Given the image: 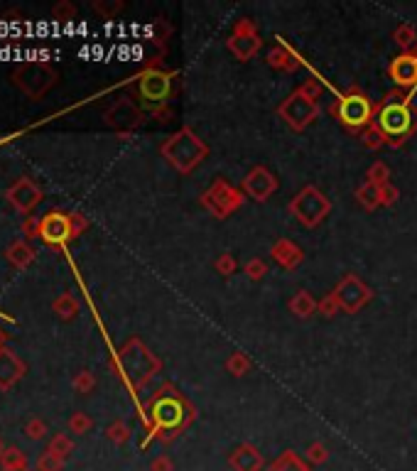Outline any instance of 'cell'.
Masks as SVG:
<instances>
[{
  "mask_svg": "<svg viewBox=\"0 0 417 471\" xmlns=\"http://www.w3.org/2000/svg\"><path fill=\"white\" fill-rule=\"evenodd\" d=\"M113 371L123 376L133 388H142L157 371H160V361L152 356L150 351L142 346V341L131 339L121 351H118L116 361L111 363Z\"/></svg>",
  "mask_w": 417,
  "mask_h": 471,
  "instance_id": "6da1fadb",
  "label": "cell"
},
{
  "mask_svg": "<svg viewBox=\"0 0 417 471\" xmlns=\"http://www.w3.org/2000/svg\"><path fill=\"white\" fill-rule=\"evenodd\" d=\"M376 131L390 143H402L417 131V113H412L410 99H390L383 103L376 118Z\"/></svg>",
  "mask_w": 417,
  "mask_h": 471,
  "instance_id": "7a4b0ae2",
  "label": "cell"
},
{
  "mask_svg": "<svg viewBox=\"0 0 417 471\" xmlns=\"http://www.w3.org/2000/svg\"><path fill=\"white\" fill-rule=\"evenodd\" d=\"M150 415L155 422V432H162V437L170 440L191 420V407L184 403V398L175 396V393H162L152 400Z\"/></svg>",
  "mask_w": 417,
  "mask_h": 471,
  "instance_id": "3957f363",
  "label": "cell"
},
{
  "mask_svg": "<svg viewBox=\"0 0 417 471\" xmlns=\"http://www.w3.org/2000/svg\"><path fill=\"white\" fill-rule=\"evenodd\" d=\"M162 155L167 157V162H170L175 170L186 175V172H191L206 157V145L189 128H182L180 133H175V136L162 145Z\"/></svg>",
  "mask_w": 417,
  "mask_h": 471,
  "instance_id": "277c9868",
  "label": "cell"
},
{
  "mask_svg": "<svg viewBox=\"0 0 417 471\" xmlns=\"http://www.w3.org/2000/svg\"><path fill=\"white\" fill-rule=\"evenodd\" d=\"M10 81L32 101H40L50 89H54L59 74L47 61H25L10 74Z\"/></svg>",
  "mask_w": 417,
  "mask_h": 471,
  "instance_id": "5b68a950",
  "label": "cell"
},
{
  "mask_svg": "<svg viewBox=\"0 0 417 471\" xmlns=\"http://www.w3.org/2000/svg\"><path fill=\"white\" fill-rule=\"evenodd\" d=\"M332 113L349 131H363L373 121V103L361 91H349L339 96V101L332 106Z\"/></svg>",
  "mask_w": 417,
  "mask_h": 471,
  "instance_id": "8992f818",
  "label": "cell"
},
{
  "mask_svg": "<svg viewBox=\"0 0 417 471\" xmlns=\"http://www.w3.org/2000/svg\"><path fill=\"white\" fill-rule=\"evenodd\" d=\"M280 115L295 128V131H305V128L319 115L317 94H312V84L297 89L295 94L280 106Z\"/></svg>",
  "mask_w": 417,
  "mask_h": 471,
  "instance_id": "52a82bcc",
  "label": "cell"
},
{
  "mask_svg": "<svg viewBox=\"0 0 417 471\" xmlns=\"http://www.w3.org/2000/svg\"><path fill=\"white\" fill-rule=\"evenodd\" d=\"M290 211H292V216L300 219L305 226H317L319 221L329 214V201L319 189L305 187V189L292 199Z\"/></svg>",
  "mask_w": 417,
  "mask_h": 471,
  "instance_id": "ba28073f",
  "label": "cell"
},
{
  "mask_svg": "<svg viewBox=\"0 0 417 471\" xmlns=\"http://www.w3.org/2000/svg\"><path fill=\"white\" fill-rule=\"evenodd\" d=\"M138 94L147 108H160L172 94V74L150 69L138 79Z\"/></svg>",
  "mask_w": 417,
  "mask_h": 471,
  "instance_id": "9c48e42d",
  "label": "cell"
},
{
  "mask_svg": "<svg viewBox=\"0 0 417 471\" xmlns=\"http://www.w3.org/2000/svg\"><path fill=\"white\" fill-rule=\"evenodd\" d=\"M40 238L52 248H61L71 241V226L66 211H47L40 216Z\"/></svg>",
  "mask_w": 417,
  "mask_h": 471,
  "instance_id": "30bf717a",
  "label": "cell"
},
{
  "mask_svg": "<svg viewBox=\"0 0 417 471\" xmlns=\"http://www.w3.org/2000/svg\"><path fill=\"white\" fill-rule=\"evenodd\" d=\"M6 196H8V201L13 204V209H17L20 214H27V216H30L32 211H35V206L45 199L40 184L32 182L30 177H20V180L8 189Z\"/></svg>",
  "mask_w": 417,
  "mask_h": 471,
  "instance_id": "8fae6325",
  "label": "cell"
},
{
  "mask_svg": "<svg viewBox=\"0 0 417 471\" xmlns=\"http://www.w3.org/2000/svg\"><path fill=\"white\" fill-rule=\"evenodd\" d=\"M204 206L212 211V214H217L219 219H224V216L231 214L236 206H241V196H238L226 182H217V184L204 194Z\"/></svg>",
  "mask_w": 417,
  "mask_h": 471,
  "instance_id": "7c38bea8",
  "label": "cell"
},
{
  "mask_svg": "<svg viewBox=\"0 0 417 471\" xmlns=\"http://www.w3.org/2000/svg\"><path fill=\"white\" fill-rule=\"evenodd\" d=\"M106 123L116 131H133L142 123V110L131 99H121L106 110Z\"/></svg>",
  "mask_w": 417,
  "mask_h": 471,
  "instance_id": "4fadbf2b",
  "label": "cell"
},
{
  "mask_svg": "<svg viewBox=\"0 0 417 471\" xmlns=\"http://www.w3.org/2000/svg\"><path fill=\"white\" fill-rule=\"evenodd\" d=\"M334 297H337L339 307H344L346 312H356L366 305L368 297H371V292H368V287L363 285L361 280H356L353 275H346L342 280V285L337 287Z\"/></svg>",
  "mask_w": 417,
  "mask_h": 471,
  "instance_id": "5bb4252c",
  "label": "cell"
},
{
  "mask_svg": "<svg viewBox=\"0 0 417 471\" xmlns=\"http://www.w3.org/2000/svg\"><path fill=\"white\" fill-rule=\"evenodd\" d=\"M25 361L17 356L13 349H3L0 351V391L8 393L17 386V383L25 378Z\"/></svg>",
  "mask_w": 417,
  "mask_h": 471,
  "instance_id": "9a60e30c",
  "label": "cell"
},
{
  "mask_svg": "<svg viewBox=\"0 0 417 471\" xmlns=\"http://www.w3.org/2000/svg\"><path fill=\"white\" fill-rule=\"evenodd\" d=\"M243 189H246L256 201H265L268 196L277 189V180L265 170V167H256V170H251V175L246 177V182H243Z\"/></svg>",
  "mask_w": 417,
  "mask_h": 471,
  "instance_id": "2e32d148",
  "label": "cell"
},
{
  "mask_svg": "<svg viewBox=\"0 0 417 471\" xmlns=\"http://www.w3.org/2000/svg\"><path fill=\"white\" fill-rule=\"evenodd\" d=\"M228 47H231V52L238 59L246 61L261 50V37L253 32L251 22H241V27H236V37L228 40Z\"/></svg>",
  "mask_w": 417,
  "mask_h": 471,
  "instance_id": "e0dca14e",
  "label": "cell"
},
{
  "mask_svg": "<svg viewBox=\"0 0 417 471\" xmlns=\"http://www.w3.org/2000/svg\"><path fill=\"white\" fill-rule=\"evenodd\" d=\"M390 79L397 86H417V55H400L390 64Z\"/></svg>",
  "mask_w": 417,
  "mask_h": 471,
  "instance_id": "ac0fdd59",
  "label": "cell"
},
{
  "mask_svg": "<svg viewBox=\"0 0 417 471\" xmlns=\"http://www.w3.org/2000/svg\"><path fill=\"white\" fill-rule=\"evenodd\" d=\"M228 461H231V466L236 471H261L263 466V456L258 454V449L251 444H241L233 451Z\"/></svg>",
  "mask_w": 417,
  "mask_h": 471,
  "instance_id": "d6986e66",
  "label": "cell"
},
{
  "mask_svg": "<svg viewBox=\"0 0 417 471\" xmlns=\"http://www.w3.org/2000/svg\"><path fill=\"white\" fill-rule=\"evenodd\" d=\"M6 258H8V263H10L13 268H17V270H25V268H30L32 261H35V248H32L27 241H15V243H10V246H8Z\"/></svg>",
  "mask_w": 417,
  "mask_h": 471,
  "instance_id": "ffe728a7",
  "label": "cell"
},
{
  "mask_svg": "<svg viewBox=\"0 0 417 471\" xmlns=\"http://www.w3.org/2000/svg\"><path fill=\"white\" fill-rule=\"evenodd\" d=\"M272 258H275L280 266L295 268L297 263L302 261V251L297 246H292L290 241H280L277 246H272Z\"/></svg>",
  "mask_w": 417,
  "mask_h": 471,
  "instance_id": "44dd1931",
  "label": "cell"
},
{
  "mask_svg": "<svg viewBox=\"0 0 417 471\" xmlns=\"http://www.w3.org/2000/svg\"><path fill=\"white\" fill-rule=\"evenodd\" d=\"M52 310L59 319H71V317L79 314V300H76L71 292H61L54 302H52Z\"/></svg>",
  "mask_w": 417,
  "mask_h": 471,
  "instance_id": "7402d4cb",
  "label": "cell"
},
{
  "mask_svg": "<svg viewBox=\"0 0 417 471\" xmlns=\"http://www.w3.org/2000/svg\"><path fill=\"white\" fill-rule=\"evenodd\" d=\"M270 471H309V469H307L305 461H302L295 451H285L280 459L272 461Z\"/></svg>",
  "mask_w": 417,
  "mask_h": 471,
  "instance_id": "603a6c76",
  "label": "cell"
},
{
  "mask_svg": "<svg viewBox=\"0 0 417 471\" xmlns=\"http://www.w3.org/2000/svg\"><path fill=\"white\" fill-rule=\"evenodd\" d=\"M0 464H3V469H27V456L17 447H6V451L0 456Z\"/></svg>",
  "mask_w": 417,
  "mask_h": 471,
  "instance_id": "cb8c5ba5",
  "label": "cell"
},
{
  "mask_svg": "<svg viewBox=\"0 0 417 471\" xmlns=\"http://www.w3.org/2000/svg\"><path fill=\"white\" fill-rule=\"evenodd\" d=\"M47 451L54 454V456H59V459H66V456L74 451V442H71L66 435H54L50 444H47Z\"/></svg>",
  "mask_w": 417,
  "mask_h": 471,
  "instance_id": "d4e9b609",
  "label": "cell"
},
{
  "mask_svg": "<svg viewBox=\"0 0 417 471\" xmlns=\"http://www.w3.org/2000/svg\"><path fill=\"white\" fill-rule=\"evenodd\" d=\"M314 307L317 305H314V300L309 297V292H297V297L290 302V310L300 317H309L312 312H314Z\"/></svg>",
  "mask_w": 417,
  "mask_h": 471,
  "instance_id": "484cf974",
  "label": "cell"
},
{
  "mask_svg": "<svg viewBox=\"0 0 417 471\" xmlns=\"http://www.w3.org/2000/svg\"><path fill=\"white\" fill-rule=\"evenodd\" d=\"M358 201H361L363 206H368V209H373L376 204H381V187H376L373 182H368L366 187L358 189Z\"/></svg>",
  "mask_w": 417,
  "mask_h": 471,
  "instance_id": "4316f807",
  "label": "cell"
},
{
  "mask_svg": "<svg viewBox=\"0 0 417 471\" xmlns=\"http://www.w3.org/2000/svg\"><path fill=\"white\" fill-rule=\"evenodd\" d=\"M66 425H69V430L74 432V435H86V432L94 427V420H91L86 412H74V415L69 417V422H66Z\"/></svg>",
  "mask_w": 417,
  "mask_h": 471,
  "instance_id": "83f0119b",
  "label": "cell"
},
{
  "mask_svg": "<svg viewBox=\"0 0 417 471\" xmlns=\"http://www.w3.org/2000/svg\"><path fill=\"white\" fill-rule=\"evenodd\" d=\"M71 386H74V391H76V393L86 396V393H91V391H94V386H96L94 373H91V371H79V373H76V376H74V381H71Z\"/></svg>",
  "mask_w": 417,
  "mask_h": 471,
  "instance_id": "f1b7e54d",
  "label": "cell"
},
{
  "mask_svg": "<svg viewBox=\"0 0 417 471\" xmlns=\"http://www.w3.org/2000/svg\"><path fill=\"white\" fill-rule=\"evenodd\" d=\"M106 437L111 442H116V444H123V442H128V437H131V430H128V425L123 420H116L113 425H108Z\"/></svg>",
  "mask_w": 417,
  "mask_h": 471,
  "instance_id": "f546056e",
  "label": "cell"
},
{
  "mask_svg": "<svg viewBox=\"0 0 417 471\" xmlns=\"http://www.w3.org/2000/svg\"><path fill=\"white\" fill-rule=\"evenodd\" d=\"M37 469L40 471H61L64 469V459H59V456L45 451V454L37 459Z\"/></svg>",
  "mask_w": 417,
  "mask_h": 471,
  "instance_id": "4dcf8cb0",
  "label": "cell"
},
{
  "mask_svg": "<svg viewBox=\"0 0 417 471\" xmlns=\"http://www.w3.org/2000/svg\"><path fill=\"white\" fill-rule=\"evenodd\" d=\"M74 15H76V8L71 6L69 0H61V3H57L54 8H52V17L54 20H74Z\"/></svg>",
  "mask_w": 417,
  "mask_h": 471,
  "instance_id": "1f68e13d",
  "label": "cell"
},
{
  "mask_svg": "<svg viewBox=\"0 0 417 471\" xmlns=\"http://www.w3.org/2000/svg\"><path fill=\"white\" fill-rule=\"evenodd\" d=\"M25 435H27V440H42V437L47 435V425L45 422L40 420V417H35V420H30L25 425Z\"/></svg>",
  "mask_w": 417,
  "mask_h": 471,
  "instance_id": "d6a6232c",
  "label": "cell"
},
{
  "mask_svg": "<svg viewBox=\"0 0 417 471\" xmlns=\"http://www.w3.org/2000/svg\"><path fill=\"white\" fill-rule=\"evenodd\" d=\"M69 226H71V238H76V236H81L86 229H89V221H86V216L79 214V211H71Z\"/></svg>",
  "mask_w": 417,
  "mask_h": 471,
  "instance_id": "836d02e7",
  "label": "cell"
},
{
  "mask_svg": "<svg viewBox=\"0 0 417 471\" xmlns=\"http://www.w3.org/2000/svg\"><path fill=\"white\" fill-rule=\"evenodd\" d=\"M268 61H270L272 66H280V69H295V66H297V61H287V55L282 50H277V47L270 52Z\"/></svg>",
  "mask_w": 417,
  "mask_h": 471,
  "instance_id": "e575fe53",
  "label": "cell"
},
{
  "mask_svg": "<svg viewBox=\"0 0 417 471\" xmlns=\"http://www.w3.org/2000/svg\"><path fill=\"white\" fill-rule=\"evenodd\" d=\"M22 236L25 238H40V219L37 216H25V221H22Z\"/></svg>",
  "mask_w": 417,
  "mask_h": 471,
  "instance_id": "d590c367",
  "label": "cell"
},
{
  "mask_svg": "<svg viewBox=\"0 0 417 471\" xmlns=\"http://www.w3.org/2000/svg\"><path fill=\"white\" fill-rule=\"evenodd\" d=\"M248 366H251V363L246 361V356H243V354H233V356L228 358V368H231L236 376H243V373L248 371Z\"/></svg>",
  "mask_w": 417,
  "mask_h": 471,
  "instance_id": "8d00e7d4",
  "label": "cell"
},
{
  "mask_svg": "<svg viewBox=\"0 0 417 471\" xmlns=\"http://www.w3.org/2000/svg\"><path fill=\"white\" fill-rule=\"evenodd\" d=\"M121 8H123L121 3H94V10L101 13L103 17H113Z\"/></svg>",
  "mask_w": 417,
  "mask_h": 471,
  "instance_id": "74e56055",
  "label": "cell"
},
{
  "mask_svg": "<svg viewBox=\"0 0 417 471\" xmlns=\"http://www.w3.org/2000/svg\"><path fill=\"white\" fill-rule=\"evenodd\" d=\"M395 40H397V45H400L402 50H407V47L415 42V32H412L410 27H400V30L395 32Z\"/></svg>",
  "mask_w": 417,
  "mask_h": 471,
  "instance_id": "f35d334b",
  "label": "cell"
},
{
  "mask_svg": "<svg viewBox=\"0 0 417 471\" xmlns=\"http://www.w3.org/2000/svg\"><path fill=\"white\" fill-rule=\"evenodd\" d=\"M386 177H388V170H386V165H376L371 170V182L376 187H386Z\"/></svg>",
  "mask_w": 417,
  "mask_h": 471,
  "instance_id": "ab89813d",
  "label": "cell"
},
{
  "mask_svg": "<svg viewBox=\"0 0 417 471\" xmlns=\"http://www.w3.org/2000/svg\"><path fill=\"white\" fill-rule=\"evenodd\" d=\"M246 270H248V275H251L253 280H261V277L265 275V263H263V261H251Z\"/></svg>",
  "mask_w": 417,
  "mask_h": 471,
  "instance_id": "60d3db41",
  "label": "cell"
},
{
  "mask_svg": "<svg viewBox=\"0 0 417 471\" xmlns=\"http://www.w3.org/2000/svg\"><path fill=\"white\" fill-rule=\"evenodd\" d=\"M307 456H309L312 461H324L327 459V449H324V444H312Z\"/></svg>",
  "mask_w": 417,
  "mask_h": 471,
  "instance_id": "b9f144b4",
  "label": "cell"
},
{
  "mask_svg": "<svg viewBox=\"0 0 417 471\" xmlns=\"http://www.w3.org/2000/svg\"><path fill=\"white\" fill-rule=\"evenodd\" d=\"M397 199V189H393V187H381V201L383 204H390V201Z\"/></svg>",
  "mask_w": 417,
  "mask_h": 471,
  "instance_id": "7bdbcfd3",
  "label": "cell"
},
{
  "mask_svg": "<svg viewBox=\"0 0 417 471\" xmlns=\"http://www.w3.org/2000/svg\"><path fill=\"white\" fill-rule=\"evenodd\" d=\"M217 268L224 273V275H228V273L233 270V258L231 256H221V258H219V263H217Z\"/></svg>",
  "mask_w": 417,
  "mask_h": 471,
  "instance_id": "ee69618b",
  "label": "cell"
},
{
  "mask_svg": "<svg viewBox=\"0 0 417 471\" xmlns=\"http://www.w3.org/2000/svg\"><path fill=\"white\" fill-rule=\"evenodd\" d=\"M152 471H172V461L167 459V456H157V459L152 461Z\"/></svg>",
  "mask_w": 417,
  "mask_h": 471,
  "instance_id": "f6af8a7d",
  "label": "cell"
},
{
  "mask_svg": "<svg viewBox=\"0 0 417 471\" xmlns=\"http://www.w3.org/2000/svg\"><path fill=\"white\" fill-rule=\"evenodd\" d=\"M8 339H10V334H8V331L0 326V351L8 349Z\"/></svg>",
  "mask_w": 417,
  "mask_h": 471,
  "instance_id": "bcb514c9",
  "label": "cell"
},
{
  "mask_svg": "<svg viewBox=\"0 0 417 471\" xmlns=\"http://www.w3.org/2000/svg\"><path fill=\"white\" fill-rule=\"evenodd\" d=\"M3 451H6V444H3V440H0V456H3Z\"/></svg>",
  "mask_w": 417,
  "mask_h": 471,
  "instance_id": "7dc6e473",
  "label": "cell"
},
{
  "mask_svg": "<svg viewBox=\"0 0 417 471\" xmlns=\"http://www.w3.org/2000/svg\"><path fill=\"white\" fill-rule=\"evenodd\" d=\"M0 471H27V469H0Z\"/></svg>",
  "mask_w": 417,
  "mask_h": 471,
  "instance_id": "c3c4849f",
  "label": "cell"
}]
</instances>
